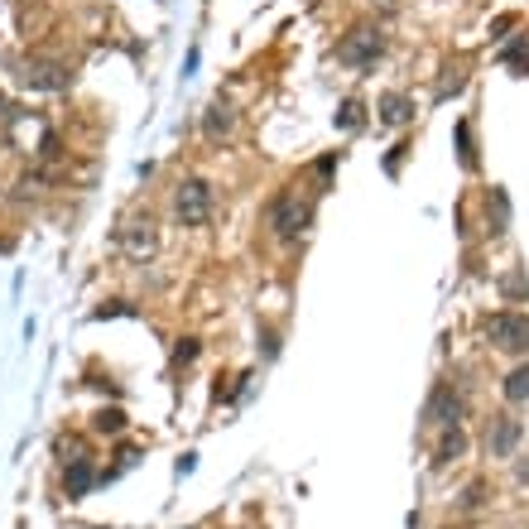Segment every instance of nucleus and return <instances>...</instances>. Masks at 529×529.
<instances>
[{
    "label": "nucleus",
    "mask_w": 529,
    "mask_h": 529,
    "mask_svg": "<svg viewBox=\"0 0 529 529\" xmlns=\"http://www.w3.org/2000/svg\"><path fill=\"white\" fill-rule=\"evenodd\" d=\"M337 125H342V131H357L361 125V101H347L342 116H337Z\"/></svg>",
    "instance_id": "17"
},
{
    "label": "nucleus",
    "mask_w": 529,
    "mask_h": 529,
    "mask_svg": "<svg viewBox=\"0 0 529 529\" xmlns=\"http://www.w3.org/2000/svg\"><path fill=\"white\" fill-rule=\"evenodd\" d=\"M486 448H491V457H515V448H520V419H510V414L491 419Z\"/></svg>",
    "instance_id": "5"
},
{
    "label": "nucleus",
    "mask_w": 529,
    "mask_h": 529,
    "mask_svg": "<svg viewBox=\"0 0 529 529\" xmlns=\"http://www.w3.org/2000/svg\"><path fill=\"white\" fill-rule=\"evenodd\" d=\"M505 399H510V405H525L529 399V366H515L505 375Z\"/></svg>",
    "instance_id": "13"
},
{
    "label": "nucleus",
    "mask_w": 529,
    "mask_h": 529,
    "mask_svg": "<svg viewBox=\"0 0 529 529\" xmlns=\"http://www.w3.org/2000/svg\"><path fill=\"white\" fill-rule=\"evenodd\" d=\"M515 477H520V481H529V462H520V467H515Z\"/></svg>",
    "instance_id": "20"
},
{
    "label": "nucleus",
    "mask_w": 529,
    "mask_h": 529,
    "mask_svg": "<svg viewBox=\"0 0 529 529\" xmlns=\"http://www.w3.org/2000/svg\"><path fill=\"white\" fill-rule=\"evenodd\" d=\"M501 63H505V68H510V73H515V77H525V73H529V34H525V39H520V44H510V49H505V53H501Z\"/></svg>",
    "instance_id": "14"
},
{
    "label": "nucleus",
    "mask_w": 529,
    "mask_h": 529,
    "mask_svg": "<svg viewBox=\"0 0 529 529\" xmlns=\"http://www.w3.org/2000/svg\"><path fill=\"white\" fill-rule=\"evenodd\" d=\"M63 486H68V496H73V501H82L92 486H97V472H92V462H87V457H73V467H68Z\"/></svg>",
    "instance_id": "10"
},
{
    "label": "nucleus",
    "mask_w": 529,
    "mask_h": 529,
    "mask_svg": "<svg viewBox=\"0 0 529 529\" xmlns=\"http://www.w3.org/2000/svg\"><path fill=\"white\" fill-rule=\"evenodd\" d=\"M155 221H131V227H121V245H125V255L131 260H145V255H155Z\"/></svg>",
    "instance_id": "6"
},
{
    "label": "nucleus",
    "mask_w": 529,
    "mask_h": 529,
    "mask_svg": "<svg viewBox=\"0 0 529 529\" xmlns=\"http://www.w3.org/2000/svg\"><path fill=\"white\" fill-rule=\"evenodd\" d=\"M375 111H381V125H409L414 121V101H409L405 92H385Z\"/></svg>",
    "instance_id": "8"
},
{
    "label": "nucleus",
    "mask_w": 529,
    "mask_h": 529,
    "mask_svg": "<svg viewBox=\"0 0 529 529\" xmlns=\"http://www.w3.org/2000/svg\"><path fill=\"white\" fill-rule=\"evenodd\" d=\"M510 25H515V15H501L496 25H491V29H496V39H505V29H510Z\"/></svg>",
    "instance_id": "19"
},
{
    "label": "nucleus",
    "mask_w": 529,
    "mask_h": 529,
    "mask_svg": "<svg viewBox=\"0 0 529 529\" xmlns=\"http://www.w3.org/2000/svg\"><path fill=\"white\" fill-rule=\"evenodd\" d=\"M92 429L97 433H121L125 429V409H101V414L92 419Z\"/></svg>",
    "instance_id": "16"
},
{
    "label": "nucleus",
    "mask_w": 529,
    "mask_h": 529,
    "mask_svg": "<svg viewBox=\"0 0 529 529\" xmlns=\"http://www.w3.org/2000/svg\"><path fill=\"white\" fill-rule=\"evenodd\" d=\"M231 121H236V111H231L227 101H217L207 111V121H203V131H207V140H217V135H227L231 131Z\"/></svg>",
    "instance_id": "12"
},
{
    "label": "nucleus",
    "mask_w": 529,
    "mask_h": 529,
    "mask_svg": "<svg viewBox=\"0 0 529 529\" xmlns=\"http://www.w3.org/2000/svg\"><path fill=\"white\" fill-rule=\"evenodd\" d=\"M173 212H179L183 227H203L212 217V183L207 179H183L173 193Z\"/></svg>",
    "instance_id": "1"
},
{
    "label": "nucleus",
    "mask_w": 529,
    "mask_h": 529,
    "mask_svg": "<svg viewBox=\"0 0 529 529\" xmlns=\"http://www.w3.org/2000/svg\"><path fill=\"white\" fill-rule=\"evenodd\" d=\"M381 49H385V39L375 29H351L342 39V49H337V58L351 63V68H371L375 58H381Z\"/></svg>",
    "instance_id": "4"
},
{
    "label": "nucleus",
    "mask_w": 529,
    "mask_h": 529,
    "mask_svg": "<svg viewBox=\"0 0 529 529\" xmlns=\"http://www.w3.org/2000/svg\"><path fill=\"white\" fill-rule=\"evenodd\" d=\"M197 357V342H193V337H188V342L179 347V351H173V361H179V366H183V361H193Z\"/></svg>",
    "instance_id": "18"
},
{
    "label": "nucleus",
    "mask_w": 529,
    "mask_h": 529,
    "mask_svg": "<svg viewBox=\"0 0 529 529\" xmlns=\"http://www.w3.org/2000/svg\"><path fill=\"white\" fill-rule=\"evenodd\" d=\"M457 155H462V169H477V149H472V125L457 121Z\"/></svg>",
    "instance_id": "15"
},
{
    "label": "nucleus",
    "mask_w": 529,
    "mask_h": 529,
    "mask_svg": "<svg viewBox=\"0 0 529 529\" xmlns=\"http://www.w3.org/2000/svg\"><path fill=\"white\" fill-rule=\"evenodd\" d=\"M269 221H275V236L279 241H293L303 227H309V207L299 203V193H279L275 207H269Z\"/></svg>",
    "instance_id": "3"
},
{
    "label": "nucleus",
    "mask_w": 529,
    "mask_h": 529,
    "mask_svg": "<svg viewBox=\"0 0 529 529\" xmlns=\"http://www.w3.org/2000/svg\"><path fill=\"white\" fill-rule=\"evenodd\" d=\"M457 414H462V399H457L448 385H438V390H433V399H429V423H443V429H453L457 423Z\"/></svg>",
    "instance_id": "7"
},
{
    "label": "nucleus",
    "mask_w": 529,
    "mask_h": 529,
    "mask_svg": "<svg viewBox=\"0 0 529 529\" xmlns=\"http://www.w3.org/2000/svg\"><path fill=\"white\" fill-rule=\"evenodd\" d=\"M486 337L501 351H529V317L525 313H491L486 317Z\"/></svg>",
    "instance_id": "2"
},
{
    "label": "nucleus",
    "mask_w": 529,
    "mask_h": 529,
    "mask_svg": "<svg viewBox=\"0 0 529 529\" xmlns=\"http://www.w3.org/2000/svg\"><path fill=\"white\" fill-rule=\"evenodd\" d=\"M20 77H25L29 87H39V92H63V87H68V73H63L58 63H29Z\"/></svg>",
    "instance_id": "9"
},
{
    "label": "nucleus",
    "mask_w": 529,
    "mask_h": 529,
    "mask_svg": "<svg viewBox=\"0 0 529 529\" xmlns=\"http://www.w3.org/2000/svg\"><path fill=\"white\" fill-rule=\"evenodd\" d=\"M467 453V433L457 429H443V438H438V453H433V467H448V462H457V457Z\"/></svg>",
    "instance_id": "11"
}]
</instances>
